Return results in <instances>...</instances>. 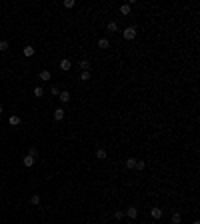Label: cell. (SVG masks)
Segmentation results:
<instances>
[{
    "mask_svg": "<svg viewBox=\"0 0 200 224\" xmlns=\"http://www.w3.org/2000/svg\"><path fill=\"white\" fill-rule=\"evenodd\" d=\"M28 154H30V156H36V148L30 146V148H28Z\"/></svg>",
    "mask_w": 200,
    "mask_h": 224,
    "instance_id": "484cf974",
    "label": "cell"
},
{
    "mask_svg": "<svg viewBox=\"0 0 200 224\" xmlns=\"http://www.w3.org/2000/svg\"><path fill=\"white\" fill-rule=\"evenodd\" d=\"M108 30H110V32H116V30H118V24H116V22H108Z\"/></svg>",
    "mask_w": 200,
    "mask_h": 224,
    "instance_id": "d6986e66",
    "label": "cell"
},
{
    "mask_svg": "<svg viewBox=\"0 0 200 224\" xmlns=\"http://www.w3.org/2000/svg\"><path fill=\"white\" fill-rule=\"evenodd\" d=\"M0 114H2V106H0Z\"/></svg>",
    "mask_w": 200,
    "mask_h": 224,
    "instance_id": "83f0119b",
    "label": "cell"
},
{
    "mask_svg": "<svg viewBox=\"0 0 200 224\" xmlns=\"http://www.w3.org/2000/svg\"><path fill=\"white\" fill-rule=\"evenodd\" d=\"M192 224H200V222H198V220H194V222H192Z\"/></svg>",
    "mask_w": 200,
    "mask_h": 224,
    "instance_id": "4316f807",
    "label": "cell"
},
{
    "mask_svg": "<svg viewBox=\"0 0 200 224\" xmlns=\"http://www.w3.org/2000/svg\"><path fill=\"white\" fill-rule=\"evenodd\" d=\"M8 124H10V126H18V124H20V116H16V114H12V116L8 118Z\"/></svg>",
    "mask_w": 200,
    "mask_h": 224,
    "instance_id": "9c48e42d",
    "label": "cell"
},
{
    "mask_svg": "<svg viewBox=\"0 0 200 224\" xmlns=\"http://www.w3.org/2000/svg\"><path fill=\"white\" fill-rule=\"evenodd\" d=\"M126 216H128V218H136V216H138V208H136V206H128Z\"/></svg>",
    "mask_w": 200,
    "mask_h": 224,
    "instance_id": "3957f363",
    "label": "cell"
},
{
    "mask_svg": "<svg viewBox=\"0 0 200 224\" xmlns=\"http://www.w3.org/2000/svg\"><path fill=\"white\" fill-rule=\"evenodd\" d=\"M64 6L66 8H74L76 6V2H74V0H64Z\"/></svg>",
    "mask_w": 200,
    "mask_h": 224,
    "instance_id": "603a6c76",
    "label": "cell"
},
{
    "mask_svg": "<svg viewBox=\"0 0 200 224\" xmlns=\"http://www.w3.org/2000/svg\"><path fill=\"white\" fill-rule=\"evenodd\" d=\"M4 50H8V42L6 40H0V52H4Z\"/></svg>",
    "mask_w": 200,
    "mask_h": 224,
    "instance_id": "7402d4cb",
    "label": "cell"
},
{
    "mask_svg": "<svg viewBox=\"0 0 200 224\" xmlns=\"http://www.w3.org/2000/svg\"><path fill=\"white\" fill-rule=\"evenodd\" d=\"M50 94H52V96H58V94H60L58 86H52V88H50Z\"/></svg>",
    "mask_w": 200,
    "mask_h": 224,
    "instance_id": "cb8c5ba5",
    "label": "cell"
},
{
    "mask_svg": "<svg viewBox=\"0 0 200 224\" xmlns=\"http://www.w3.org/2000/svg\"><path fill=\"white\" fill-rule=\"evenodd\" d=\"M122 216H124V212H122V210H116V212H114V218H116V220H122Z\"/></svg>",
    "mask_w": 200,
    "mask_h": 224,
    "instance_id": "d4e9b609",
    "label": "cell"
},
{
    "mask_svg": "<svg viewBox=\"0 0 200 224\" xmlns=\"http://www.w3.org/2000/svg\"><path fill=\"white\" fill-rule=\"evenodd\" d=\"M80 68H82V70L86 72L88 68H90V62H88V60H80Z\"/></svg>",
    "mask_w": 200,
    "mask_h": 224,
    "instance_id": "2e32d148",
    "label": "cell"
},
{
    "mask_svg": "<svg viewBox=\"0 0 200 224\" xmlns=\"http://www.w3.org/2000/svg\"><path fill=\"white\" fill-rule=\"evenodd\" d=\"M22 54H24L26 58H30V56H34V48L32 46H26L24 50H22Z\"/></svg>",
    "mask_w": 200,
    "mask_h": 224,
    "instance_id": "4fadbf2b",
    "label": "cell"
},
{
    "mask_svg": "<svg viewBox=\"0 0 200 224\" xmlns=\"http://www.w3.org/2000/svg\"><path fill=\"white\" fill-rule=\"evenodd\" d=\"M60 102H70V92H66V90H62V92L58 94Z\"/></svg>",
    "mask_w": 200,
    "mask_h": 224,
    "instance_id": "52a82bcc",
    "label": "cell"
},
{
    "mask_svg": "<svg viewBox=\"0 0 200 224\" xmlns=\"http://www.w3.org/2000/svg\"><path fill=\"white\" fill-rule=\"evenodd\" d=\"M108 46H110V44H108V38H100V40H98V48H102V50H106Z\"/></svg>",
    "mask_w": 200,
    "mask_h": 224,
    "instance_id": "7c38bea8",
    "label": "cell"
},
{
    "mask_svg": "<svg viewBox=\"0 0 200 224\" xmlns=\"http://www.w3.org/2000/svg\"><path fill=\"white\" fill-rule=\"evenodd\" d=\"M22 164L26 166V168H30V166L34 164V156H30V154H26V156L22 158Z\"/></svg>",
    "mask_w": 200,
    "mask_h": 224,
    "instance_id": "277c9868",
    "label": "cell"
},
{
    "mask_svg": "<svg viewBox=\"0 0 200 224\" xmlns=\"http://www.w3.org/2000/svg\"><path fill=\"white\" fill-rule=\"evenodd\" d=\"M118 12L122 14V16H128V14H130V4H122V6L118 8Z\"/></svg>",
    "mask_w": 200,
    "mask_h": 224,
    "instance_id": "ba28073f",
    "label": "cell"
},
{
    "mask_svg": "<svg viewBox=\"0 0 200 224\" xmlns=\"http://www.w3.org/2000/svg\"><path fill=\"white\" fill-rule=\"evenodd\" d=\"M30 204H32V206H38L40 204V196H38V194H34V196L30 198Z\"/></svg>",
    "mask_w": 200,
    "mask_h": 224,
    "instance_id": "9a60e30c",
    "label": "cell"
},
{
    "mask_svg": "<svg viewBox=\"0 0 200 224\" xmlns=\"http://www.w3.org/2000/svg\"><path fill=\"white\" fill-rule=\"evenodd\" d=\"M64 114H66L64 108H56V110H54V120H62L64 118Z\"/></svg>",
    "mask_w": 200,
    "mask_h": 224,
    "instance_id": "8992f818",
    "label": "cell"
},
{
    "mask_svg": "<svg viewBox=\"0 0 200 224\" xmlns=\"http://www.w3.org/2000/svg\"><path fill=\"white\" fill-rule=\"evenodd\" d=\"M124 40H134L136 38V28L134 26H128V28H124Z\"/></svg>",
    "mask_w": 200,
    "mask_h": 224,
    "instance_id": "6da1fadb",
    "label": "cell"
},
{
    "mask_svg": "<svg viewBox=\"0 0 200 224\" xmlns=\"http://www.w3.org/2000/svg\"><path fill=\"white\" fill-rule=\"evenodd\" d=\"M70 68H72V62H70L68 58H62V60H60V70H64V72H68Z\"/></svg>",
    "mask_w": 200,
    "mask_h": 224,
    "instance_id": "7a4b0ae2",
    "label": "cell"
},
{
    "mask_svg": "<svg viewBox=\"0 0 200 224\" xmlns=\"http://www.w3.org/2000/svg\"><path fill=\"white\" fill-rule=\"evenodd\" d=\"M126 168H128V170L136 168V158H132V156H130V158H126Z\"/></svg>",
    "mask_w": 200,
    "mask_h": 224,
    "instance_id": "8fae6325",
    "label": "cell"
},
{
    "mask_svg": "<svg viewBox=\"0 0 200 224\" xmlns=\"http://www.w3.org/2000/svg\"><path fill=\"white\" fill-rule=\"evenodd\" d=\"M180 220H182L180 214H178V212H174V214H172V224H180Z\"/></svg>",
    "mask_w": 200,
    "mask_h": 224,
    "instance_id": "44dd1931",
    "label": "cell"
},
{
    "mask_svg": "<svg viewBox=\"0 0 200 224\" xmlns=\"http://www.w3.org/2000/svg\"><path fill=\"white\" fill-rule=\"evenodd\" d=\"M42 94H44V88H42V86H36V88H34V96H42Z\"/></svg>",
    "mask_w": 200,
    "mask_h": 224,
    "instance_id": "e0dca14e",
    "label": "cell"
},
{
    "mask_svg": "<svg viewBox=\"0 0 200 224\" xmlns=\"http://www.w3.org/2000/svg\"><path fill=\"white\" fill-rule=\"evenodd\" d=\"M150 216L156 218V220H158V218H162V208H152V210H150Z\"/></svg>",
    "mask_w": 200,
    "mask_h": 224,
    "instance_id": "30bf717a",
    "label": "cell"
},
{
    "mask_svg": "<svg viewBox=\"0 0 200 224\" xmlns=\"http://www.w3.org/2000/svg\"><path fill=\"white\" fill-rule=\"evenodd\" d=\"M38 78H40V80H44V82H46V80H50V72H48V70H42V72L38 74Z\"/></svg>",
    "mask_w": 200,
    "mask_h": 224,
    "instance_id": "5bb4252c",
    "label": "cell"
},
{
    "mask_svg": "<svg viewBox=\"0 0 200 224\" xmlns=\"http://www.w3.org/2000/svg\"><path fill=\"white\" fill-rule=\"evenodd\" d=\"M90 78H92L90 70H86V72H82V74H80V80H90Z\"/></svg>",
    "mask_w": 200,
    "mask_h": 224,
    "instance_id": "ac0fdd59",
    "label": "cell"
},
{
    "mask_svg": "<svg viewBox=\"0 0 200 224\" xmlns=\"http://www.w3.org/2000/svg\"><path fill=\"white\" fill-rule=\"evenodd\" d=\"M96 158H98V160H106L108 158V152L104 150V148H98V150H96Z\"/></svg>",
    "mask_w": 200,
    "mask_h": 224,
    "instance_id": "5b68a950",
    "label": "cell"
},
{
    "mask_svg": "<svg viewBox=\"0 0 200 224\" xmlns=\"http://www.w3.org/2000/svg\"><path fill=\"white\" fill-rule=\"evenodd\" d=\"M144 166H146L144 160H136V170H144Z\"/></svg>",
    "mask_w": 200,
    "mask_h": 224,
    "instance_id": "ffe728a7",
    "label": "cell"
}]
</instances>
